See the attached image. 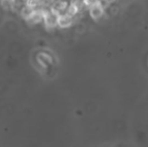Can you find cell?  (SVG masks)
<instances>
[{
  "instance_id": "obj_2",
  "label": "cell",
  "mask_w": 148,
  "mask_h": 147,
  "mask_svg": "<svg viewBox=\"0 0 148 147\" xmlns=\"http://www.w3.org/2000/svg\"><path fill=\"white\" fill-rule=\"evenodd\" d=\"M72 23H73L72 16L68 14L59 15L57 17V24L62 28L69 27L72 24Z\"/></svg>"
},
{
  "instance_id": "obj_5",
  "label": "cell",
  "mask_w": 148,
  "mask_h": 147,
  "mask_svg": "<svg viewBox=\"0 0 148 147\" xmlns=\"http://www.w3.org/2000/svg\"><path fill=\"white\" fill-rule=\"evenodd\" d=\"M37 3H38V0H27V6L31 9L36 8Z\"/></svg>"
},
{
  "instance_id": "obj_4",
  "label": "cell",
  "mask_w": 148,
  "mask_h": 147,
  "mask_svg": "<svg viewBox=\"0 0 148 147\" xmlns=\"http://www.w3.org/2000/svg\"><path fill=\"white\" fill-rule=\"evenodd\" d=\"M31 11H32V9L29 8V7H28V6H26V7H24V8L22 10V15H23V16L24 18L27 19V18L29 16Z\"/></svg>"
},
{
  "instance_id": "obj_1",
  "label": "cell",
  "mask_w": 148,
  "mask_h": 147,
  "mask_svg": "<svg viewBox=\"0 0 148 147\" xmlns=\"http://www.w3.org/2000/svg\"><path fill=\"white\" fill-rule=\"evenodd\" d=\"M90 14L91 16L95 19H98L103 15V8L101 3L97 0L90 6Z\"/></svg>"
},
{
  "instance_id": "obj_3",
  "label": "cell",
  "mask_w": 148,
  "mask_h": 147,
  "mask_svg": "<svg viewBox=\"0 0 148 147\" xmlns=\"http://www.w3.org/2000/svg\"><path fill=\"white\" fill-rule=\"evenodd\" d=\"M43 15H44V11L38 10H32L29 16L27 18V20H29L31 23H39L42 18H43Z\"/></svg>"
}]
</instances>
